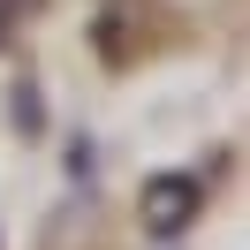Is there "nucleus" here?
<instances>
[{
  "label": "nucleus",
  "instance_id": "f257e3e1",
  "mask_svg": "<svg viewBox=\"0 0 250 250\" xmlns=\"http://www.w3.org/2000/svg\"><path fill=\"white\" fill-rule=\"evenodd\" d=\"M197 182L189 174H159V182H144V228L152 235H182L189 220H197Z\"/></svg>",
  "mask_w": 250,
  "mask_h": 250
}]
</instances>
